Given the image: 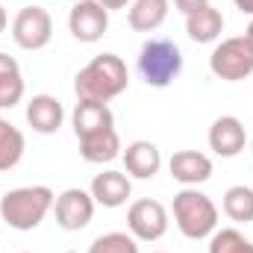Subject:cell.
Returning a JSON list of instances; mask_svg holds the SVG:
<instances>
[{"mask_svg":"<svg viewBox=\"0 0 253 253\" xmlns=\"http://www.w3.org/2000/svg\"><path fill=\"white\" fill-rule=\"evenodd\" d=\"M6 27H9V15H6V9L0 6V33H3Z\"/></svg>","mask_w":253,"mask_h":253,"instance_id":"83f0119b","label":"cell"},{"mask_svg":"<svg viewBox=\"0 0 253 253\" xmlns=\"http://www.w3.org/2000/svg\"><path fill=\"white\" fill-rule=\"evenodd\" d=\"M209 71L224 83H242L253 74V47L245 36H230L209 53Z\"/></svg>","mask_w":253,"mask_h":253,"instance_id":"5b68a950","label":"cell"},{"mask_svg":"<svg viewBox=\"0 0 253 253\" xmlns=\"http://www.w3.org/2000/svg\"><path fill=\"white\" fill-rule=\"evenodd\" d=\"M168 209L153 197H141L126 209V230L135 242H159L168 233Z\"/></svg>","mask_w":253,"mask_h":253,"instance_id":"52a82bcc","label":"cell"},{"mask_svg":"<svg viewBox=\"0 0 253 253\" xmlns=\"http://www.w3.org/2000/svg\"><path fill=\"white\" fill-rule=\"evenodd\" d=\"M0 121H3V115H0Z\"/></svg>","mask_w":253,"mask_h":253,"instance_id":"d6a6232c","label":"cell"},{"mask_svg":"<svg viewBox=\"0 0 253 253\" xmlns=\"http://www.w3.org/2000/svg\"><path fill=\"white\" fill-rule=\"evenodd\" d=\"M24 91H27V85H24L21 71H15V74H3V77H0V112L18 106V103L24 100Z\"/></svg>","mask_w":253,"mask_h":253,"instance_id":"603a6c76","label":"cell"},{"mask_svg":"<svg viewBox=\"0 0 253 253\" xmlns=\"http://www.w3.org/2000/svg\"><path fill=\"white\" fill-rule=\"evenodd\" d=\"M129 85V71L126 62L118 53H100L94 56L85 68L77 71L74 77V91L80 100H97V103H109L115 97H121Z\"/></svg>","mask_w":253,"mask_h":253,"instance_id":"6da1fadb","label":"cell"},{"mask_svg":"<svg viewBox=\"0 0 253 253\" xmlns=\"http://www.w3.org/2000/svg\"><path fill=\"white\" fill-rule=\"evenodd\" d=\"M68 30L77 42L94 44L109 30V9H103L97 0H77L68 12Z\"/></svg>","mask_w":253,"mask_h":253,"instance_id":"ba28073f","label":"cell"},{"mask_svg":"<svg viewBox=\"0 0 253 253\" xmlns=\"http://www.w3.org/2000/svg\"><path fill=\"white\" fill-rule=\"evenodd\" d=\"M71 126L77 132V138H85L91 132L100 129H112L115 115L109 109V103H97V100H77L74 112H71Z\"/></svg>","mask_w":253,"mask_h":253,"instance_id":"5bb4252c","label":"cell"},{"mask_svg":"<svg viewBox=\"0 0 253 253\" xmlns=\"http://www.w3.org/2000/svg\"><path fill=\"white\" fill-rule=\"evenodd\" d=\"M186 33H189L191 42H197V44L218 42L221 33H224V15H221V9H215L212 3H206V6L189 12L186 15Z\"/></svg>","mask_w":253,"mask_h":253,"instance_id":"2e32d148","label":"cell"},{"mask_svg":"<svg viewBox=\"0 0 253 253\" xmlns=\"http://www.w3.org/2000/svg\"><path fill=\"white\" fill-rule=\"evenodd\" d=\"M21 253H30V251H21Z\"/></svg>","mask_w":253,"mask_h":253,"instance_id":"1f68e13d","label":"cell"},{"mask_svg":"<svg viewBox=\"0 0 253 253\" xmlns=\"http://www.w3.org/2000/svg\"><path fill=\"white\" fill-rule=\"evenodd\" d=\"M209 253H253V242L236 227H224L209 236Z\"/></svg>","mask_w":253,"mask_h":253,"instance_id":"44dd1931","label":"cell"},{"mask_svg":"<svg viewBox=\"0 0 253 253\" xmlns=\"http://www.w3.org/2000/svg\"><path fill=\"white\" fill-rule=\"evenodd\" d=\"M171 12V0H132L126 12V24L135 33H153L165 24Z\"/></svg>","mask_w":253,"mask_h":253,"instance_id":"ac0fdd59","label":"cell"},{"mask_svg":"<svg viewBox=\"0 0 253 253\" xmlns=\"http://www.w3.org/2000/svg\"><path fill=\"white\" fill-rule=\"evenodd\" d=\"M121 156H124L126 177H135V180H153L159 174V168H162V153L147 138L129 141L126 150H121Z\"/></svg>","mask_w":253,"mask_h":253,"instance_id":"7c38bea8","label":"cell"},{"mask_svg":"<svg viewBox=\"0 0 253 253\" xmlns=\"http://www.w3.org/2000/svg\"><path fill=\"white\" fill-rule=\"evenodd\" d=\"M121 135L118 129H100V132H91L85 138H80V156L91 165H103V162H112L121 156Z\"/></svg>","mask_w":253,"mask_h":253,"instance_id":"e0dca14e","label":"cell"},{"mask_svg":"<svg viewBox=\"0 0 253 253\" xmlns=\"http://www.w3.org/2000/svg\"><path fill=\"white\" fill-rule=\"evenodd\" d=\"M88 253H138V242L129 236V233H103L97 236L91 245H88Z\"/></svg>","mask_w":253,"mask_h":253,"instance_id":"7402d4cb","label":"cell"},{"mask_svg":"<svg viewBox=\"0 0 253 253\" xmlns=\"http://www.w3.org/2000/svg\"><path fill=\"white\" fill-rule=\"evenodd\" d=\"M97 3H100L103 9H109V12H115V9H126V6H129L132 0H97Z\"/></svg>","mask_w":253,"mask_h":253,"instance_id":"484cf974","label":"cell"},{"mask_svg":"<svg viewBox=\"0 0 253 253\" xmlns=\"http://www.w3.org/2000/svg\"><path fill=\"white\" fill-rule=\"evenodd\" d=\"M209 0H174V6L183 12V15H189V12H194V9H200V6H206Z\"/></svg>","mask_w":253,"mask_h":253,"instance_id":"d4e9b609","label":"cell"},{"mask_svg":"<svg viewBox=\"0 0 253 253\" xmlns=\"http://www.w3.org/2000/svg\"><path fill=\"white\" fill-rule=\"evenodd\" d=\"M68 3H77V0H68Z\"/></svg>","mask_w":253,"mask_h":253,"instance_id":"4dcf8cb0","label":"cell"},{"mask_svg":"<svg viewBox=\"0 0 253 253\" xmlns=\"http://www.w3.org/2000/svg\"><path fill=\"white\" fill-rule=\"evenodd\" d=\"M168 171L177 183H183L186 189H194L200 183H206L215 171L212 159L200 150H177L171 159H168Z\"/></svg>","mask_w":253,"mask_h":253,"instance_id":"8fae6325","label":"cell"},{"mask_svg":"<svg viewBox=\"0 0 253 253\" xmlns=\"http://www.w3.org/2000/svg\"><path fill=\"white\" fill-rule=\"evenodd\" d=\"M248 144V132H245V124L236 118V115H221L215 118L212 126H209V150L221 159H233L245 150Z\"/></svg>","mask_w":253,"mask_h":253,"instance_id":"30bf717a","label":"cell"},{"mask_svg":"<svg viewBox=\"0 0 253 253\" xmlns=\"http://www.w3.org/2000/svg\"><path fill=\"white\" fill-rule=\"evenodd\" d=\"M135 65L150 88H168L183 74V50L171 39H147L138 50Z\"/></svg>","mask_w":253,"mask_h":253,"instance_id":"277c9868","label":"cell"},{"mask_svg":"<svg viewBox=\"0 0 253 253\" xmlns=\"http://www.w3.org/2000/svg\"><path fill=\"white\" fill-rule=\"evenodd\" d=\"M12 39L21 50H42L53 39V18L44 6H24L12 21Z\"/></svg>","mask_w":253,"mask_h":253,"instance_id":"8992f818","label":"cell"},{"mask_svg":"<svg viewBox=\"0 0 253 253\" xmlns=\"http://www.w3.org/2000/svg\"><path fill=\"white\" fill-rule=\"evenodd\" d=\"M171 212H174L177 230L191 242L209 239L218 230V206H215V200L197 189L177 191L174 203H171Z\"/></svg>","mask_w":253,"mask_h":253,"instance_id":"3957f363","label":"cell"},{"mask_svg":"<svg viewBox=\"0 0 253 253\" xmlns=\"http://www.w3.org/2000/svg\"><path fill=\"white\" fill-rule=\"evenodd\" d=\"M224 215L236 224H251L253 221V189L251 186H230L224 191Z\"/></svg>","mask_w":253,"mask_h":253,"instance_id":"ffe728a7","label":"cell"},{"mask_svg":"<svg viewBox=\"0 0 253 253\" xmlns=\"http://www.w3.org/2000/svg\"><path fill=\"white\" fill-rule=\"evenodd\" d=\"M15 71H21L18 59L9 56V53H0V77H3V74H15Z\"/></svg>","mask_w":253,"mask_h":253,"instance_id":"cb8c5ba5","label":"cell"},{"mask_svg":"<svg viewBox=\"0 0 253 253\" xmlns=\"http://www.w3.org/2000/svg\"><path fill=\"white\" fill-rule=\"evenodd\" d=\"M233 6H236L242 15H251L253 18V0H233Z\"/></svg>","mask_w":253,"mask_h":253,"instance_id":"4316f807","label":"cell"},{"mask_svg":"<svg viewBox=\"0 0 253 253\" xmlns=\"http://www.w3.org/2000/svg\"><path fill=\"white\" fill-rule=\"evenodd\" d=\"M251 150H253V138H251Z\"/></svg>","mask_w":253,"mask_h":253,"instance_id":"f546056e","label":"cell"},{"mask_svg":"<svg viewBox=\"0 0 253 253\" xmlns=\"http://www.w3.org/2000/svg\"><path fill=\"white\" fill-rule=\"evenodd\" d=\"M159 253H162V251H159Z\"/></svg>","mask_w":253,"mask_h":253,"instance_id":"836d02e7","label":"cell"},{"mask_svg":"<svg viewBox=\"0 0 253 253\" xmlns=\"http://www.w3.org/2000/svg\"><path fill=\"white\" fill-rule=\"evenodd\" d=\"M53 200L56 194L50 186H21L0 197V218L6 227L30 233L47 218V212H53Z\"/></svg>","mask_w":253,"mask_h":253,"instance_id":"7a4b0ae2","label":"cell"},{"mask_svg":"<svg viewBox=\"0 0 253 253\" xmlns=\"http://www.w3.org/2000/svg\"><path fill=\"white\" fill-rule=\"evenodd\" d=\"M62 121H65V109L59 103V97H53V94H33L27 100V124L33 126V132L53 135V132H59Z\"/></svg>","mask_w":253,"mask_h":253,"instance_id":"4fadbf2b","label":"cell"},{"mask_svg":"<svg viewBox=\"0 0 253 253\" xmlns=\"http://www.w3.org/2000/svg\"><path fill=\"white\" fill-rule=\"evenodd\" d=\"M94 197L91 191L85 189H65L62 194H56L53 200V215H56V224L68 230V233H80L91 224L94 218Z\"/></svg>","mask_w":253,"mask_h":253,"instance_id":"9c48e42d","label":"cell"},{"mask_svg":"<svg viewBox=\"0 0 253 253\" xmlns=\"http://www.w3.org/2000/svg\"><path fill=\"white\" fill-rule=\"evenodd\" d=\"M91 197L97 206H106V209H118L124 206L132 194V183L124 171H103L91 180Z\"/></svg>","mask_w":253,"mask_h":253,"instance_id":"9a60e30c","label":"cell"},{"mask_svg":"<svg viewBox=\"0 0 253 253\" xmlns=\"http://www.w3.org/2000/svg\"><path fill=\"white\" fill-rule=\"evenodd\" d=\"M27 150V138L15 124H9L6 118L0 121V171H12Z\"/></svg>","mask_w":253,"mask_h":253,"instance_id":"d6986e66","label":"cell"},{"mask_svg":"<svg viewBox=\"0 0 253 253\" xmlns=\"http://www.w3.org/2000/svg\"><path fill=\"white\" fill-rule=\"evenodd\" d=\"M245 39H248V44L253 47V21L248 24V30H245Z\"/></svg>","mask_w":253,"mask_h":253,"instance_id":"f1b7e54d","label":"cell"}]
</instances>
